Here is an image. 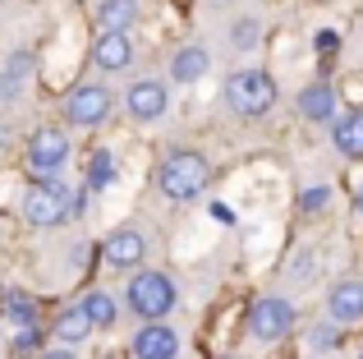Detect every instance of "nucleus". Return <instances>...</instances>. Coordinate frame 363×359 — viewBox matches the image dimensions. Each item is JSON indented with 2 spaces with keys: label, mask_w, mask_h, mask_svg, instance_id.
I'll return each instance as SVG.
<instances>
[{
  "label": "nucleus",
  "mask_w": 363,
  "mask_h": 359,
  "mask_svg": "<svg viewBox=\"0 0 363 359\" xmlns=\"http://www.w3.org/2000/svg\"><path fill=\"white\" fill-rule=\"evenodd\" d=\"M308 346H313V350H336V346H340V323H336V318L318 323V327L308 332Z\"/></svg>",
  "instance_id": "nucleus-23"
},
{
  "label": "nucleus",
  "mask_w": 363,
  "mask_h": 359,
  "mask_svg": "<svg viewBox=\"0 0 363 359\" xmlns=\"http://www.w3.org/2000/svg\"><path fill=\"white\" fill-rule=\"evenodd\" d=\"M5 318H9L14 327L37 323V299H28L23 290H9V295H5Z\"/></svg>",
  "instance_id": "nucleus-22"
},
{
  "label": "nucleus",
  "mask_w": 363,
  "mask_h": 359,
  "mask_svg": "<svg viewBox=\"0 0 363 359\" xmlns=\"http://www.w3.org/2000/svg\"><path fill=\"white\" fill-rule=\"evenodd\" d=\"M138 0H101L97 5V23L106 28V33H129L133 23H138Z\"/></svg>",
  "instance_id": "nucleus-17"
},
{
  "label": "nucleus",
  "mask_w": 363,
  "mask_h": 359,
  "mask_svg": "<svg viewBox=\"0 0 363 359\" xmlns=\"http://www.w3.org/2000/svg\"><path fill=\"white\" fill-rule=\"evenodd\" d=\"M92 65H97L101 74H124L133 65V42L129 33H106L101 28L97 42H92Z\"/></svg>",
  "instance_id": "nucleus-9"
},
{
  "label": "nucleus",
  "mask_w": 363,
  "mask_h": 359,
  "mask_svg": "<svg viewBox=\"0 0 363 359\" xmlns=\"http://www.w3.org/2000/svg\"><path fill=\"white\" fill-rule=\"evenodd\" d=\"M33 79V51H14L9 60H0V101H18Z\"/></svg>",
  "instance_id": "nucleus-14"
},
{
  "label": "nucleus",
  "mask_w": 363,
  "mask_h": 359,
  "mask_svg": "<svg viewBox=\"0 0 363 359\" xmlns=\"http://www.w3.org/2000/svg\"><path fill=\"white\" fill-rule=\"evenodd\" d=\"M331 203V189L327 184H318V189H303V194H299V207H303V212H322V207H327Z\"/></svg>",
  "instance_id": "nucleus-25"
},
{
  "label": "nucleus",
  "mask_w": 363,
  "mask_h": 359,
  "mask_svg": "<svg viewBox=\"0 0 363 359\" xmlns=\"http://www.w3.org/2000/svg\"><path fill=\"white\" fill-rule=\"evenodd\" d=\"M212 221H225V226H230V221H235V212H230V207H225V203H221V198H216V203H212Z\"/></svg>",
  "instance_id": "nucleus-26"
},
{
  "label": "nucleus",
  "mask_w": 363,
  "mask_h": 359,
  "mask_svg": "<svg viewBox=\"0 0 363 359\" xmlns=\"http://www.w3.org/2000/svg\"><path fill=\"white\" fill-rule=\"evenodd\" d=\"M221 97L240 120H262L267 111L276 106V79L267 70H235L230 79H225Z\"/></svg>",
  "instance_id": "nucleus-2"
},
{
  "label": "nucleus",
  "mask_w": 363,
  "mask_h": 359,
  "mask_svg": "<svg viewBox=\"0 0 363 359\" xmlns=\"http://www.w3.org/2000/svg\"><path fill=\"white\" fill-rule=\"evenodd\" d=\"M42 359H79V355H74V346H55V350H46Z\"/></svg>",
  "instance_id": "nucleus-27"
},
{
  "label": "nucleus",
  "mask_w": 363,
  "mask_h": 359,
  "mask_svg": "<svg viewBox=\"0 0 363 359\" xmlns=\"http://www.w3.org/2000/svg\"><path fill=\"white\" fill-rule=\"evenodd\" d=\"M116 175H120L116 153H111V148H97V153L88 157V189H111Z\"/></svg>",
  "instance_id": "nucleus-19"
},
{
  "label": "nucleus",
  "mask_w": 363,
  "mask_h": 359,
  "mask_svg": "<svg viewBox=\"0 0 363 359\" xmlns=\"http://www.w3.org/2000/svg\"><path fill=\"white\" fill-rule=\"evenodd\" d=\"M83 314L92 318V327H111L120 318V304H116V295H106V290H92V295H83Z\"/></svg>",
  "instance_id": "nucleus-20"
},
{
  "label": "nucleus",
  "mask_w": 363,
  "mask_h": 359,
  "mask_svg": "<svg viewBox=\"0 0 363 359\" xmlns=\"http://www.w3.org/2000/svg\"><path fill=\"white\" fill-rule=\"evenodd\" d=\"M157 184L170 203H194V198H203L207 184H212V166H207L203 153H170L157 171Z\"/></svg>",
  "instance_id": "nucleus-1"
},
{
  "label": "nucleus",
  "mask_w": 363,
  "mask_h": 359,
  "mask_svg": "<svg viewBox=\"0 0 363 359\" xmlns=\"http://www.w3.org/2000/svg\"><path fill=\"white\" fill-rule=\"evenodd\" d=\"M230 46L235 51H257V46H262V23H257V18H235L230 23Z\"/></svg>",
  "instance_id": "nucleus-21"
},
{
  "label": "nucleus",
  "mask_w": 363,
  "mask_h": 359,
  "mask_svg": "<svg viewBox=\"0 0 363 359\" xmlns=\"http://www.w3.org/2000/svg\"><path fill=\"white\" fill-rule=\"evenodd\" d=\"M327 314L336 318L340 327L363 323V281H359V277H345V281H336V286H331V295H327Z\"/></svg>",
  "instance_id": "nucleus-10"
},
{
  "label": "nucleus",
  "mask_w": 363,
  "mask_h": 359,
  "mask_svg": "<svg viewBox=\"0 0 363 359\" xmlns=\"http://www.w3.org/2000/svg\"><path fill=\"white\" fill-rule=\"evenodd\" d=\"M359 212H363V194H359Z\"/></svg>",
  "instance_id": "nucleus-30"
},
{
  "label": "nucleus",
  "mask_w": 363,
  "mask_h": 359,
  "mask_svg": "<svg viewBox=\"0 0 363 359\" xmlns=\"http://www.w3.org/2000/svg\"><path fill=\"white\" fill-rule=\"evenodd\" d=\"M5 143H9V138H5V129H0V153H5Z\"/></svg>",
  "instance_id": "nucleus-29"
},
{
  "label": "nucleus",
  "mask_w": 363,
  "mask_h": 359,
  "mask_svg": "<svg viewBox=\"0 0 363 359\" xmlns=\"http://www.w3.org/2000/svg\"><path fill=\"white\" fill-rule=\"evenodd\" d=\"M116 106V92L106 83H79V88L65 97V120L69 125H101Z\"/></svg>",
  "instance_id": "nucleus-6"
},
{
  "label": "nucleus",
  "mask_w": 363,
  "mask_h": 359,
  "mask_svg": "<svg viewBox=\"0 0 363 359\" xmlns=\"http://www.w3.org/2000/svg\"><path fill=\"white\" fill-rule=\"evenodd\" d=\"M299 116L313 120V125H331V120L340 116L336 111V88H331V83H308V88L299 92Z\"/></svg>",
  "instance_id": "nucleus-13"
},
{
  "label": "nucleus",
  "mask_w": 363,
  "mask_h": 359,
  "mask_svg": "<svg viewBox=\"0 0 363 359\" xmlns=\"http://www.w3.org/2000/svg\"><path fill=\"white\" fill-rule=\"evenodd\" d=\"M179 355V336L166 323H143L133 336V359H175Z\"/></svg>",
  "instance_id": "nucleus-11"
},
{
  "label": "nucleus",
  "mask_w": 363,
  "mask_h": 359,
  "mask_svg": "<svg viewBox=\"0 0 363 359\" xmlns=\"http://www.w3.org/2000/svg\"><path fill=\"white\" fill-rule=\"evenodd\" d=\"M143 258H147V235L133 231V226L111 231V240H106V263L111 267H138Z\"/></svg>",
  "instance_id": "nucleus-12"
},
{
  "label": "nucleus",
  "mask_w": 363,
  "mask_h": 359,
  "mask_svg": "<svg viewBox=\"0 0 363 359\" xmlns=\"http://www.w3.org/2000/svg\"><path fill=\"white\" fill-rule=\"evenodd\" d=\"M92 332H97V327H92V318L83 314V309H69V314L55 318V341L60 346H79V341H88Z\"/></svg>",
  "instance_id": "nucleus-18"
},
{
  "label": "nucleus",
  "mask_w": 363,
  "mask_h": 359,
  "mask_svg": "<svg viewBox=\"0 0 363 359\" xmlns=\"http://www.w3.org/2000/svg\"><path fill=\"white\" fill-rule=\"evenodd\" d=\"M336 42H340L336 33H318V46H322V51H336Z\"/></svg>",
  "instance_id": "nucleus-28"
},
{
  "label": "nucleus",
  "mask_w": 363,
  "mask_h": 359,
  "mask_svg": "<svg viewBox=\"0 0 363 359\" xmlns=\"http://www.w3.org/2000/svg\"><path fill=\"white\" fill-rule=\"evenodd\" d=\"M69 212H83V194H74V189L60 184L55 175H42L23 194V216L33 226H60Z\"/></svg>",
  "instance_id": "nucleus-3"
},
{
  "label": "nucleus",
  "mask_w": 363,
  "mask_h": 359,
  "mask_svg": "<svg viewBox=\"0 0 363 359\" xmlns=\"http://www.w3.org/2000/svg\"><path fill=\"white\" fill-rule=\"evenodd\" d=\"M9 350H14V355H33V350H42V327H37V323L18 327L14 341H9Z\"/></svg>",
  "instance_id": "nucleus-24"
},
{
  "label": "nucleus",
  "mask_w": 363,
  "mask_h": 359,
  "mask_svg": "<svg viewBox=\"0 0 363 359\" xmlns=\"http://www.w3.org/2000/svg\"><path fill=\"white\" fill-rule=\"evenodd\" d=\"M359 359H363V350H359Z\"/></svg>",
  "instance_id": "nucleus-31"
},
{
  "label": "nucleus",
  "mask_w": 363,
  "mask_h": 359,
  "mask_svg": "<svg viewBox=\"0 0 363 359\" xmlns=\"http://www.w3.org/2000/svg\"><path fill=\"white\" fill-rule=\"evenodd\" d=\"M331 143L345 157H363V111H345L331 120Z\"/></svg>",
  "instance_id": "nucleus-16"
},
{
  "label": "nucleus",
  "mask_w": 363,
  "mask_h": 359,
  "mask_svg": "<svg viewBox=\"0 0 363 359\" xmlns=\"http://www.w3.org/2000/svg\"><path fill=\"white\" fill-rule=\"evenodd\" d=\"M294 304L290 299H281V295H262L253 309H248V336L253 341H262V346H272V341H285V336L294 332Z\"/></svg>",
  "instance_id": "nucleus-5"
},
{
  "label": "nucleus",
  "mask_w": 363,
  "mask_h": 359,
  "mask_svg": "<svg viewBox=\"0 0 363 359\" xmlns=\"http://www.w3.org/2000/svg\"><path fill=\"white\" fill-rule=\"evenodd\" d=\"M124 106H129V116L143 120V125H147V120H161L166 106H170L166 83H161V79H133L129 92H124Z\"/></svg>",
  "instance_id": "nucleus-8"
},
{
  "label": "nucleus",
  "mask_w": 363,
  "mask_h": 359,
  "mask_svg": "<svg viewBox=\"0 0 363 359\" xmlns=\"http://www.w3.org/2000/svg\"><path fill=\"white\" fill-rule=\"evenodd\" d=\"M124 299H129L133 318L157 323V318H166L170 309H175V281H170L166 272H138V277L129 281V290H124Z\"/></svg>",
  "instance_id": "nucleus-4"
},
{
  "label": "nucleus",
  "mask_w": 363,
  "mask_h": 359,
  "mask_svg": "<svg viewBox=\"0 0 363 359\" xmlns=\"http://www.w3.org/2000/svg\"><path fill=\"white\" fill-rule=\"evenodd\" d=\"M28 162H33V171L42 175H55L65 162H69V134L65 129H37L33 138H28Z\"/></svg>",
  "instance_id": "nucleus-7"
},
{
  "label": "nucleus",
  "mask_w": 363,
  "mask_h": 359,
  "mask_svg": "<svg viewBox=\"0 0 363 359\" xmlns=\"http://www.w3.org/2000/svg\"><path fill=\"white\" fill-rule=\"evenodd\" d=\"M212 70V55H207V46H179L175 55H170V79L175 83H198L203 74Z\"/></svg>",
  "instance_id": "nucleus-15"
}]
</instances>
